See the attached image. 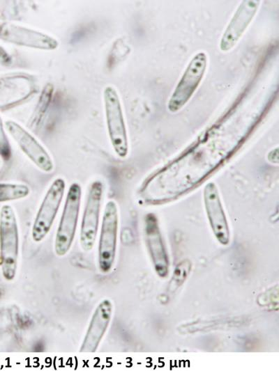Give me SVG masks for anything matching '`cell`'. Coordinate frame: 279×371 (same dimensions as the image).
<instances>
[{
    "mask_svg": "<svg viewBox=\"0 0 279 371\" xmlns=\"http://www.w3.org/2000/svg\"><path fill=\"white\" fill-rule=\"evenodd\" d=\"M20 255V234L15 210L9 204L0 209V267L3 277L13 281Z\"/></svg>",
    "mask_w": 279,
    "mask_h": 371,
    "instance_id": "obj_1",
    "label": "cell"
},
{
    "mask_svg": "<svg viewBox=\"0 0 279 371\" xmlns=\"http://www.w3.org/2000/svg\"><path fill=\"white\" fill-rule=\"evenodd\" d=\"M82 191L77 182H73L68 187L54 244V253L59 257L66 255L73 243L80 212Z\"/></svg>",
    "mask_w": 279,
    "mask_h": 371,
    "instance_id": "obj_2",
    "label": "cell"
},
{
    "mask_svg": "<svg viewBox=\"0 0 279 371\" xmlns=\"http://www.w3.org/2000/svg\"><path fill=\"white\" fill-rule=\"evenodd\" d=\"M103 102L107 130L111 145L119 157L125 158L128 153L127 129L121 100L114 87H105Z\"/></svg>",
    "mask_w": 279,
    "mask_h": 371,
    "instance_id": "obj_3",
    "label": "cell"
},
{
    "mask_svg": "<svg viewBox=\"0 0 279 371\" xmlns=\"http://www.w3.org/2000/svg\"><path fill=\"white\" fill-rule=\"evenodd\" d=\"M119 230V210L115 201L108 200L105 205L98 244V264L101 273L112 269L116 255Z\"/></svg>",
    "mask_w": 279,
    "mask_h": 371,
    "instance_id": "obj_4",
    "label": "cell"
},
{
    "mask_svg": "<svg viewBox=\"0 0 279 371\" xmlns=\"http://www.w3.org/2000/svg\"><path fill=\"white\" fill-rule=\"evenodd\" d=\"M66 191V182L62 177L54 179L38 207L31 228V239L41 242L47 235L59 210Z\"/></svg>",
    "mask_w": 279,
    "mask_h": 371,
    "instance_id": "obj_5",
    "label": "cell"
},
{
    "mask_svg": "<svg viewBox=\"0 0 279 371\" xmlns=\"http://www.w3.org/2000/svg\"><path fill=\"white\" fill-rule=\"evenodd\" d=\"M103 194L104 186L101 181L95 180L90 184L82 212L79 238L81 248L85 252L92 250L97 239Z\"/></svg>",
    "mask_w": 279,
    "mask_h": 371,
    "instance_id": "obj_6",
    "label": "cell"
},
{
    "mask_svg": "<svg viewBox=\"0 0 279 371\" xmlns=\"http://www.w3.org/2000/svg\"><path fill=\"white\" fill-rule=\"evenodd\" d=\"M206 68L207 56L204 52L192 58L168 101L170 112L179 111L188 103L201 84Z\"/></svg>",
    "mask_w": 279,
    "mask_h": 371,
    "instance_id": "obj_7",
    "label": "cell"
},
{
    "mask_svg": "<svg viewBox=\"0 0 279 371\" xmlns=\"http://www.w3.org/2000/svg\"><path fill=\"white\" fill-rule=\"evenodd\" d=\"M6 130L27 158L41 171L51 173L54 161L44 146L18 123L8 120L4 123Z\"/></svg>",
    "mask_w": 279,
    "mask_h": 371,
    "instance_id": "obj_8",
    "label": "cell"
},
{
    "mask_svg": "<svg viewBox=\"0 0 279 371\" xmlns=\"http://www.w3.org/2000/svg\"><path fill=\"white\" fill-rule=\"evenodd\" d=\"M0 40L16 45L34 49L53 50L58 41L42 32L10 22H0Z\"/></svg>",
    "mask_w": 279,
    "mask_h": 371,
    "instance_id": "obj_9",
    "label": "cell"
},
{
    "mask_svg": "<svg viewBox=\"0 0 279 371\" xmlns=\"http://www.w3.org/2000/svg\"><path fill=\"white\" fill-rule=\"evenodd\" d=\"M204 208L212 232L223 246L230 242V230L216 185L209 182L203 192Z\"/></svg>",
    "mask_w": 279,
    "mask_h": 371,
    "instance_id": "obj_10",
    "label": "cell"
},
{
    "mask_svg": "<svg viewBox=\"0 0 279 371\" xmlns=\"http://www.w3.org/2000/svg\"><path fill=\"white\" fill-rule=\"evenodd\" d=\"M260 1H243L228 23L220 41L222 52L232 49L239 42L252 21L259 8Z\"/></svg>",
    "mask_w": 279,
    "mask_h": 371,
    "instance_id": "obj_11",
    "label": "cell"
},
{
    "mask_svg": "<svg viewBox=\"0 0 279 371\" xmlns=\"http://www.w3.org/2000/svg\"><path fill=\"white\" fill-rule=\"evenodd\" d=\"M112 313V301L108 299L102 300L91 316L79 350L80 352L94 353L97 351L109 328Z\"/></svg>",
    "mask_w": 279,
    "mask_h": 371,
    "instance_id": "obj_12",
    "label": "cell"
},
{
    "mask_svg": "<svg viewBox=\"0 0 279 371\" xmlns=\"http://www.w3.org/2000/svg\"><path fill=\"white\" fill-rule=\"evenodd\" d=\"M145 239L156 274L161 278L169 274V262L156 217L147 214L144 221Z\"/></svg>",
    "mask_w": 279,
    "mask_h": 371,
    "instance_id": "obj_13",
    "label": "cell"
},
{
    "mask_svg": "<svg viewBox=\"0 0 279 371\" xmlns=\"http://www.w3.org/2000/svg\"><path fill=\"white\" fill-rule=\"evenodd\" d=\"M30 188L24 184L0 182V203H8L27 198Z\"/></svg>",
    "mask_w": 279,
    "mask_h": 371,
    "instance_id": "obj_14",
    "label": "cell"
},
{
    "mask_svg": "<svg viewBox=\"0 0 279 371\" xmlns=\"http://www.w3.org/2000/svg\"><path fill=\"white\" fill-rule=\"evenodd\" d=\"M190 271V263L188 261H183L175 267L169 285L172 292L183 285Z\"/></svg>",
    "mask_w": 279,
    "mask_h": 371,
    "instance_id": "obj_15",
    "label": "cell"
},
{
    "mask_svg": "<svg viewBox=\"0 0 279 371\" xmlns=\"http://www.w3.org/2000/svg\"><path fill=\"white\" fill-rule=\"evenodd\" d=\"M5 129L3 121L0 115V158L7 161L11 157L12 150Z\"/></svg>",
    "mask_w": 279,
    "mask_h": 371,
    "instance_id": "obj_16",
    "label": "cell"
},
{
    "mask_svg": "<svg viewBox=\"0 0 279 371\" xmlns=\"http://www.w3.org/2000/svg\"><path fill=\"white\" fill-rule=\"evenodd\" d=\"M12 63V58L8 52L0 45V64L9 65Z\"/></svg>",
    "mask_w": 279,
    "mask_h": 371,
    "instance_id": "obj_17",
    "label": "cell"
},
{
    "mask_svg": "<svg viewBox=\"0 0 279 371\" xmlns=\"http://www.w3.org/2000/svg\"><path fill=\"white\" fill-rule=\"evenodd\" d=\"M2 165V159L0 158V167Z\"/></svg>",
    "mask_w": 279,
    "mask_h": 371,
    "instance_id": "obj_18",
    "label": "cell"
}]
</instances>
